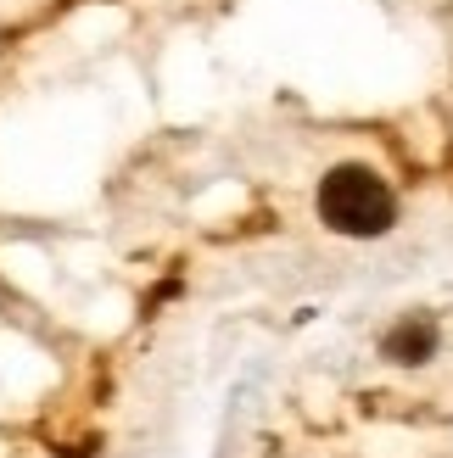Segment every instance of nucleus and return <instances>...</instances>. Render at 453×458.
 Returning <instances> with one entry per match:
<instances>
[{"label":"nucleus","mask_w":453,"mask_h":458,"mask_svg":"<svg viewBox=\"0 0 453 458\" xmlns=\"http://www.w3.org/2000/svg\"><path fill=\"white\" fill-rule=\"evenodd\" d=\"M320 218L336 229V235L370 241V235H387L397 224V196L375 168L342 163V168H330L320 179Z\"/></svg>","instance_id":"1"},{"label":"nucleus","mask_w":453,"mask_h":458,"mask_svg":"<svg viewBox=\"0 0 453 458\" xmlns=\"http://www.w3.org/2000/svg\"><path fill=\"white\" fill-rule=\"evenodd\" d=\"M380 352H387L392 363H425L437 352V318H403V325L387 330V341H380Z\"/></svg>","instance_id":"2"}]
</instances>
